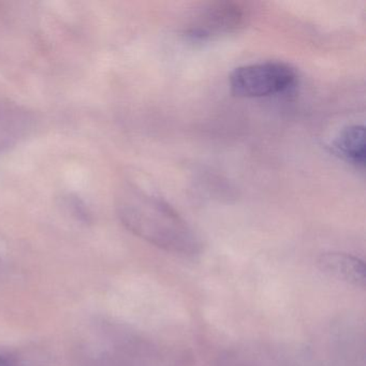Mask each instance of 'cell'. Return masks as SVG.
I'll use <instances>...</instances> for the list:
<instances>
[{"mask_svg": "<svg viewBox=\"0 0 366 366\" xmlns=\"http://www.w3.org/2000/svg\"><path fill=\"white\" fill-rule=\"evenodd\" d=\"M336 154L357 168L365 167V129L362 125L344 128L333 142Z\"/></svg>", "mask_w": 366, "mask_h": 366, "instance_id": "cell-5", "label": "cell"}, {"mask_svg": "<svg viewBox=\"0 0 366 366\" xmlns=\"http://www.w3.org/2000/svg\"><path fill=\"white\" fill-rule=\"evenodd\" d=\"M250 12L239 1H215L197 10L186 24L184 33L196 41H209L245 29Z\"/></svg>", "mask_w": 366, "mask_h": 366, "instance_id": "cell-3", "label": "cell"}, {"mask_svg": "<svg viewBox=\"0 0 366 366\" xmlns=\"http://www.w3.org/2000/svg\"><path fill=\"white\" fill-rule=\"evenodd\" d=\"M295 68L282 61H260L235 68L229 76L231 93L256 99L286 93L297 84Z\"/></svg>", "mask_w": 366, "mask_h": 366, "instance_id": "cell-2", "label": "cell"}, {"mask_svg": "<svg viewBox=\"0 0 366 366\" xmlns=\"http://www.w3.org/2000/svg\"><path fill=\"white\" fill-rule=\"evenodd\" d=\"M122 224L156 247L182 256L200 252V241L188 222L159 197L140 186L125 184L117 197Z\"/></svg>", "mask_w": 366, "mask_h": 366, "instance_id": "cell-1", "label": "cell"}, {"mask_svg": "<svg viewBox=\"0 0 366 366\" xmlns=\"http://www.w3.org/2000/svg\"><path fill=\"white\" fill-rule=\"evenodd\" d=\"M318 265L321 271L336 280L360 288L365 287V265L357 257L342 252H327L319 258Z\"/></svg>", "mask_w": 366, "mask_h": 366, "instance_id": "cell-4", "label": "cell"}, {"mask_svg": "<svg viewBox=\"0 0 366 366\" xmlns=\"http://www.w3.org/2000/svg\"><path fill=\"white\" fill-rule=\"evenodd\" d=\"M0 366H18L14 360L10 359L9 357L0 355Z\"/></svg>", "mask_w": 366, "mask_h": 366, "instance_id": "cell-6", "label": "cell"}]
</instances>
